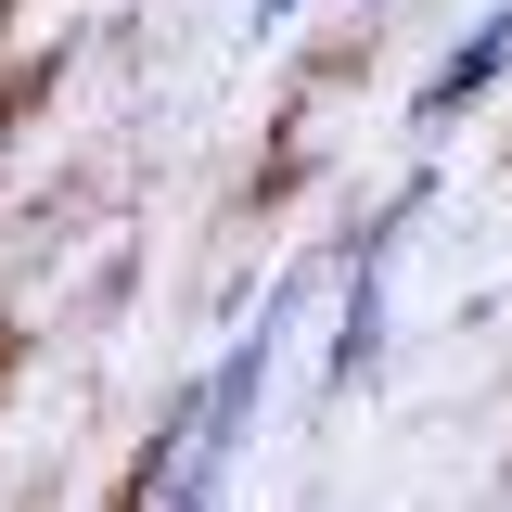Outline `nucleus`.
I'll use <instances>...</instances> for the list:
<instances>
[{
  "label": "nucleus",
  "mask_w": 512,
  "mask_h": 512,
  "mask_svg": "<svg viewBox=\"0 0 512 512\" xmlns=\"http://www.w3.org/2000/svg\"><path fill=\"white\" fill-rule=\"evenodd\" d=\"M500 64H512V0H500V13H487V26H474L448 64H436V77H423V128H448L474 90H487V77H500Z\"/></svg>",
  "instance_id": "f257e3e1"
}]
</instances>
